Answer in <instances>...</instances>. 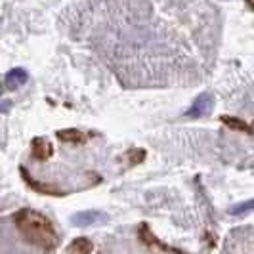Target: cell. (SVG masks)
I'll use <instances>...</instances> for the list:
<instances>
[{
    "instance_id": "cell-2",
    "label": "cell",
    "mask_w": 254,
    "mask_h": 254,
    "mask_svg": "<svg viewBox=\"0 0 254 254\" xmlns=\"http://www.w3.org/2000/svg\"><path fill=\"white\" fill-rule=\"evenodd\" d=\"M19 172H21V178L25 180V184L31 188L33 191H37V193H42V195H48V197H65L67 195V191H62L58 190L56 186H48V184H42V182H38L35 180L33 176H29L25 170V166H21L19 168Z\"/></svg>"
},
{
    "instance_id": "cell-3",
    "label": "cell",
    "mask_w": 254,
    "mask_h": 254,
    "mask_svg": "<svg viewBox=\"0 0 254 254\" xmlns=\"http://www.w3.org/2000/svg\"><path fill=\"white\" fill-rule=\"evenodd\" d=\"M212 103H214L212 96H210L208 92H204V94H201V96L193 102V105L190 107V111H186V117H188V119H203V117H206V115L210 113Z\"/></svg>"
},
{
    "instance_id": "cell-5",
    "label": "cell",
    "mask_w": 254,
    "mask_h": 254,
    "mask_svg": "<svg viewBox=\"0 0 254 254\" xmlns=\"http://www.w3.org/2000/svg\"><path fill=\"white\" fill-rule=\"evenodd\" d=\"M31 155H33V159H37V161H48L52 155H54V147H52V143L46 138H35V140L31 141Z\"/></svg>"
},
{
    "instance_id": "cell-9",
    "label": "cell",
    "mask_w": 254,
    "mask_h": 254,
    "mask_svg": "<svg viewBox=\"0 0 254 254\" xmlns=\"http://www.w3.org/2000/svg\"><path fill=\"white\" fill-rule=\"evenodd\" d=\"M92 251H94V245L86 237H76V239H73L71 245H69V249H67L69 254H92Z\"/></svg>"
},
{
    "instance_id": "cell-6",
    "label": "cell",
    "mask_w": 254,
    "mask_h": 254,
    "mask_svg": "<svg viewBox=\"0 0 254 254\" xmlns=\"http://www.w3.org/2000/svg\"><path fill=\"white\" fill-rule=\"evenodd\" d=\"M105 220L102 212H96V210H86V212H76L75 216L71 218V222L78 226V228H88V226H94L98 222Z\"/></svg>"
},
{
    "instance_id": "cell-10",
    "label": "cell",
    "mask_w": 254,
    "mask_h": 254,
    "mask_svg": "<svg viewBox=\"0 0 254 254\" xmlns=\"http://www.w3.org/2000/svg\"><path fill=\"white\" fill-rule=\"evenodd\" d=\"M222 123L226 125V127H229L231 130H239V132H247V134H254V128L249 127L245 121H241V119H237V117H222Z\"/></svg>"
},
{
    "instance_id": "cell-4",
    "label": "cell",
    "mask_w": 254,
    "mask_h": 254,
    "mask_svg": "<svg viewBox=\"0 0 254 254\" xmlns=\"http://www.w3.org/2000/svg\"><path fill=\"white\" fill-rule=\"evenodd\" d=\"M140 239L147 247H151V249H157V251H161V253H166V254H184L180 253V251H176V249H172V247H168V245H165V243H161L155 235H153L151 231H149V228H147V224H141L140 226Z\"/></svg>"
},
{
    "instance_id": "cell-11",
    "label": "cell",
    "mask_w": 254,
    "mask_h": 254,
    "mask_svg": "<svg viewBox=\"0 0 254 254\" xmlns=\"http://www.w3.org/2000/svg\"><path fill=\"white\" fill-rule=\"evenodd\" d=\"M251 210H254V199H251V201H245V203H239L235 204L229 212L233 214V216H239V214H247V212H251Z\"/></svg>"
},
{
    "instance_id": "cell-12",
    "label": "cell",
    "mask_w": 254,
    "mask_h": 254,
    "mask_svg": "<svg viewBox=\"0 0 254 254\" xmlns=\"http://www.w3.org/2000/svg\"><path fill=\"white\" fill-rule=\"evenodd\" d=\"M245 2L249 4V8H251V10H253V12H254V0H245Z\"/></svg>"
},
{
    "instance_id": "cell-7",
    "label": "cell",
    "mask_w": 254,
    "mask_h": 254,
    "mask_svg": "<svg viewBox=\"0 0 254 254\" xmlns=\"http://www.w3.org/2000/svg\"><path fill=\"white\" fill-rule=\"evenodd\" d=\"M27 80H29V75H27L25 69H21V67H17V69H12L6 78H4V84H6V88L8 90H17L19 86H23Z\"/></svg>"
},
{
    "instance_id": "cell-1",
    "label": "cell",
    "mask_w": 254,
    "mask_h": 254,
    "mask_svg": "<svg viewBox=\"0 0 254 254\" xmlns=\"http://www.w3.org/2000/svg\"><path fill=\"white\" fill-rule=\"evenodd\" d=\"M12 222L19 235L25 239L29 245L37 247L44 253H52L60 247V233L54 228L52 220L44 216L42 212L33 210V208H21L12 216Z\"/></svg>"
},
{
    "instance_id": "cell-8",
    "label": "cell",
    "mask_w": 254,
    "mask_h": 254,
    "mask_svg": "<svg viewBox=\"0 0 254 254\" xmlns=\"http://www.w3.org/2000/svg\"><path fill=\"white\" fill-rule=\"evenodd\" d=\"M58 138L67 143H84L92 138V134H86L76 128H67V130H58Z\"/></svg>"
}]
</instances>
